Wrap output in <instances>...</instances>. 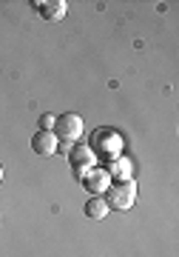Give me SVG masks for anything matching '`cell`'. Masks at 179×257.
<instances>
[{"instance_id": "7", "label": "cell", "mask_w": 179, "mask_h": 257, "mask_svg": "<svg viewBox=\"0 0 179 257\" xmlns=\"http://www.w3.org/2000/svg\"><path fill=\"white\" fill-rule=\"evenodd\" d=\"M34 9L40 12V18L46 20H63L66 18V9H68V3L66 0H48V3H34Z\"/></svg>"}, {"instance_id": "10", "label": "cell", "mask_w": 179, "mask_h": 257, "mask_svg": "<svg viewBox=\"0 0 179 257\" xmlns=\"http://www.w3.org/2000/svg\"><path fill=\"white\" fill-rule=\"evenodd\" d=\"M54 114H43V117H40V132H52L54 128Z\"/></svg>"}, {"instance_id": "2", "label": "cell", "mask_w": 179, "mask_h": 257, "mask_svg": "<svg viewBox=\"0 0 179 257\" xmlns=\"http://www.w3.org/2000/svg\"><path fill=\"white\" fill-rule=\"evenodd\" d=\"M91 155L94 157H102V160H116L120 157V152H122V138L116 135V132H111V128H97L94 135H91Z\"/></svg>"}, {"instance_id": "1", "label": "cell", "mask_w": 179, "mask_h": 257, "mask_svg": "<svg viewBox=\"0 0 179 257\" xmlns=\"http://www.w3.org/2000/svg\"><path fill=\"white\" fill-rule=\"evenodd\" d=\"M52 132H54V138H57V152H66V155H68V149H72L82 135V117L74 114V111H68V114L54 120Z\"/></svg>"}, {"instance_id": "4", "label": "cell", "mask_w": 179, "mask_h": 257, "mask_svg": "<svg viewBox=\"0 0 179 257\" xmlns=\"http://www.w3.org/2000/svg\"><path fill=\"white\" fill-rule=\"evenodd\" d=\"M68 163H72L74 169V175L86 177L91 172V169H97V163H94V155H91V149L88 146H82V143H74L72 149H68Z\"/></svg>"}, {"instance_id": "5", "label": "cell", "mask_w": 179, "mask_h": 257, "mask_svg": "<svg viewBox=\"0 0 179 257\" xmlns=\"http://www.w3.org/2000/svg\"><path fill=\"white\" fill-rule=\"evenodd\" d=\"M82 186L91 192V197H100V194L106 192L108 186H111V177H108L106 169H91L88 175L82 177Z\"/></svg>"}, {"instance_id": "8", "label": "cell", "mask_w": 179, "mask_h": 257, "mask_svg": "<svg viewBox=\"0 0 179 257\" xmlns=\"http://www.w3.org/2000/svg\"><path fill=\"white\" fill-rule=\"evenodd\" d=\"M111 169H106L108 177H116V183H122V180H131L134 177V166H131V160L128 157H116V160H111Z\"/></svg>"}, {"instance_id": "3", "label": "cell", "mask_w": 179, "mask_h": 257, "mask_svg": "<svg viewBox=\"0 0 179 257\" xmlns=\"http://www.w3.org/2000/svg\"><path fill=\"white\" fill-rule=\"evenodd\" d=\"M102 200L108 203V209H116V211H128L136 200V186L134 180H122V183H111L106 189V197Z\"/></svg>"}, {"instance_id": "6", "label": "cell", "mask_w": 179, "mask_h": 257, "mask_svg": "<svg viewBox=\"0 0 179 257\" xmlns=\"http://www.w3.org/2000/svg\"><path fill=\"white\" fill-rule=\"evenodd\" d=\"M32 152L40 157H52L57 152V138L54 132H34L32 135Z\"/></svg>"}, {"instance_id": "9", "label": "cell", "mask_w": 179, "mask_h": 257, "mask_svg": "<svg viewBox=\"0 0 179 257\" xmlns=\"http://www.w3.org/2000/svg\"><path fill=\"white\" fill-rule=\"evenodd\" d=\"M108 211L111 209H108V203L102 200V197H91V200L86 203V217H91V220H102Z\"/></svg>"}, {"instance_id": "11", "label": "cell", "mask_w": 179, "mask_h": 257, "mask_svg": "<svg viewBox=\"0 0 179 257\" xmlns=\"http://www.w3.org/2000/svg\"><path fill=\"white\" fill-rule=\"evenodd\" d=\"M0 183H3V166H0Z\"/></svg>"}]
</instances>
